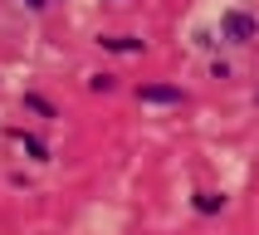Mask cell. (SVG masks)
<instances>
[{
  "label": "cell",
  "instance_id": "277c9868",
  "mask_svg": "<svg viewBox=\"0 0 259 235\" xmlns=\"http://www.w3.org/2000/svg\"><path fill=\"white\" fill-rule=\"evenodd\" d=\"M196 211H205V216L220 211V196H215V191H201V196H196Z\"/></svg>",
  "mask_w": 259,
  "mask_h": 235
},
{
  "label": "cell",
  "instance_id": "3957f363",
  "mask_svg": "<svg viewBox=\"0 0 259 235\" xmlns=\"http://www.w3.org/2000/svg\"><path fill=\"white\" fill-rule=\"evenodd\" d=\"M108 49H117V54H142V40H127V34H108Z\"/></svg>",
  "mask_w": 259,
  "mask_h": 235
},
{
  "label": "cell",
  "instance_id": "7a4b0ae2",
  "mask_svg": "<svg viewBox=\"0 0 259 235\" xmlns=\"http://www.w3.org/2000/svg\"><path fill=\"white\" fill-rule=\"evenodd\" d=\"M137 98H142V103H181L186 93H181L176 84H142V88H137Z\"/></svg>",
  "mask_w": 259,
  "mask_h": 235
},
{
  "label": "cell",
  "instance_id": "52a82bcc",
  "mask_svg": "<svg viewBox=\"0 0 259 235\" xmlns=\"http://www.w3.org/2000/svg\"><path fill=\"white\" fill-rule=\"evenodd\" d=\"M25 5H34V10H44V5H49V0H25Z\"/></svg>",
  "mask_w": 259,
  "mask_h": 235
},
{
  "label": "cell",
  "instance_id": "6da1fadb",
  "mask_svg": "<svg viewBox=\"0 0 259 235\" xmlns=\"http://www.w3.org/2000/svg\"><path fill=\"white\" fill-rule=\"evenodd\" d=\"M254 15H245V10H230V15H225V34H230V40L235 44H245V40H254Z\"/></svg>",
  "mask_w": 259,
  "mask_h": 235
},
{
  "label": "cell",
  "instance_id": "5b68a950",
  "mask_svg": "<svg viewBox=\"0 0 259 235\" xmlns=\"http://www.w3.org/2000/svg\"><path fill=\"white\" fill-rule=\"evenodd\" d=\"M25 103H29V108H34V113H44V118H54V103H44V98H39V93H29V98H25Z\"/></svg>",
  "mask_w": 259,
  "mask_h": 235
},
{
  "label": "cell",
  "instance_id": "8992f818",
  "mask_svg": "<svg viewBox=\"0 0 259 235\" xmlns=\"http://www.w3.org/2000/svg\"><path fill=\"white\" fill-rule=\"evenodd\" d=\"M25 152H29V157H39V162H44V142H39V137H25Z\"/></svg>",
  "mask_w": 259,
  "mask_h": 235
}]
</instances>
